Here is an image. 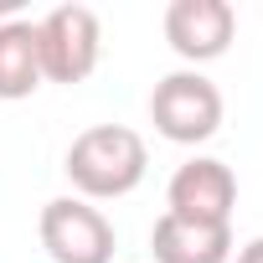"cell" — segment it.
I'll return each mask as SVG.
<instances>
[{
	"label": "cell",
	"instance_id": "cell-2",
	"mask_svg": "<svg viewBox=\"0 0 263 263\" xmlns=\"http://www.w3.org/2000/svg\"><path fill=\"white\" fill-rule=\"evenodd\" d=\"M150 119L171 145H206L222 129V88L196 67L165 72L150 93Z\"/></svg>",
	"mask_w": 263,
	"mask_h": 263
},
{
	"label": "cell",
	"instance_id": "cell-7",
	"mask_svg": "<svg viewBox=\"0 0 263 263\" xmlns=\"http://www.w3.org/2000/svg\"><path fill=\"white\" fill-rule=\"evenodd\" d=\"M155 263H232V227H201L181 217H160L150 232Z\"/></svg>",
	"mask_w": 263,
	"mask_h": 263
},
{
	"label": "cell",
	"instance_id": "cell-8",
	"mask_svg": "<svg viewBox=\"0 0 263 263\" xmlns=\"http://www.w3.org/2000/svg\"><path fill=\"white\" fill-rule=\"evenodd\" d=\"M42 88V57H36V26L6 21L0 26V98L16 103Z\"/></svg>",
	"mask_w": 263,
	"mask_h": 263
},
{
	"label": "cell",
	"instance_id": "cell-9",
	"mask_svg": "<svg viewBox=\"0 0 263 263\" xmlns=\"http://www.w3.org/2000/svg\"><path fill=\"white\" fill-rule=\"evenodd\" d=\"M232 263H263V237H253V242H248V248H242Z\"/></svg>",
	"mask_w": 263,
	"mask_h": 263
},
{
	"label": "cell",
	"instance_id": "cell-1",
	"mask_svg": "<svg viewBox=\"0 0 263 263\" xmlns=\"http://www.w3.org/2000/svg\"><path fill=\"white\" fill-rule=\"evenodd\" d=\"M62 171L83 201H119L145 181L150 150L129 124H93L67 145Z\"/></svg>",
	"mask_w": 263,
	"mask_h": 263
},
{
	"label": "cell",
	"instance_id": "cell-5",
	"mask_svg": "<svg viewBox=\"0 0 263 263\" xmlns=\"http://www.w3.org/2000/svg\"><path fill=\"white\" fill-rule=\"evenodd\" d=\"M232 206H237V176L227 160H212V155L186 160L165 186V212L181 222L232 227Z\"/></svg>",
	"mask_w": 263,
	"mask_h": 263
},
{
	"label": "cell",
	"instance_id": "cell-4",
	"mask_svg": "<svg viewBox=\"0 0 263 263\" xmlns=\"http://www.w3.org/2000/svg\"><path fill=\"white\" fill-rule=\"evenodd\" d=\"M42 248L52 263H108L114 222L83 196H57L42 206Z\"/></svg>",
	"mask_w": 263,
	"mask_h": 263
},
{
	"label": "cell",
	"instance_id": "cell-3",
	"mask_svg": "<svg viewBox=\"0 0 263 263\" xmlns=\"http://www.w3.org/2000/svg\"><path fill=\"white\" fill-rule=\"evenodd\" d=\"M36 57H42V83H83L93 78L103 57V26L98 11L88 6H57L36 21Z\"/></svg>",
	"mask_w": 263,
	"mask_h": 263
},
{
	"label": "cell",
	"instance_id": "cell-6",
	"mask_svg": "<svg viewBox=\"0 0 263 263\" xmlns=\"http://www.w3.org/2000/svg\"><path fill=\"white\" fill-rule=\"evenodd\" d=\"M237 36V11L227 0H171L165 42L181 62H217Z\"/></svg>",
	"mask_w": 263,
	"mask_h": 263
}]
</instances>
